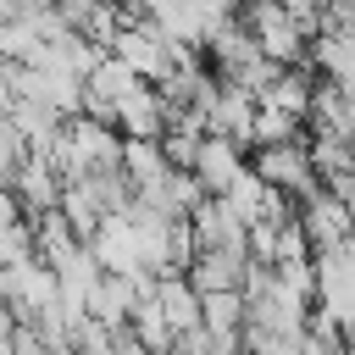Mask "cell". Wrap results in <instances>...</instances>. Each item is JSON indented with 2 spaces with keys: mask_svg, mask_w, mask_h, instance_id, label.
<instances>
[{
  "mask_svg": "<svg viewBox=\"0 0 355 355\" xmlns=\"http://www.w3.org/2000/svg\"><path fill=\"white\" fill-rule=\"evenodd\" d=\"M111 128L128 133V139H161L166 133V100H161V89L155 83H139L128 100H116Z\"/></svg>",
  "mask_w": 355,
  "mask_h": 355,
  "instance_id": "cell-3",
  "label": "cell"
},
{
  "mask_svg": "<svg viewBox=\"0 0 355 355\" xmlns=\"http://www.w3.org/2000/svg\"><path fill=\"white\" fill-rule=\"evenodd\" d=\"M239 172H244V144H233L227 133H205L200 150H194V166H189V178L200 183V194H222Z\"/></svg>",
  "mask_w": 355,
  "mask_h": 355,
  "instance_id": "cell-2",
  "label": "cell"
},
{
  "mask_svg": "<svg viewBox=\"0 0 355 355\" xmlns=\"http://www.w3.org/2000/svg\"><path fill=\"white\" fill-rule=\"evenodd\" d=\"M250 172H255L261 183H272L277 194H288L294 205H305V200L322 189V178H316V166H311V150H305L300 139H283V144H255Z\"/></svg>",
  "mask_w": 355,
  "mask_h": 355,
  "instance_id": "cell-1",
  "label": "cell"
},
{
  "mask_svg": "<svg viewBox=\"0 0 355 355\" xmlns=\"http://www.w3.org/2000/svg\"><path fill=\"white\" fill-rule=\"evenodd\" d=\"M349 239H355V200H349Z\"/></svg>",
  "mask_w": 355,
  "mask_h": 355,
  "instance_id": "cell-4",
  "label": "cell"
}]
</instances>
